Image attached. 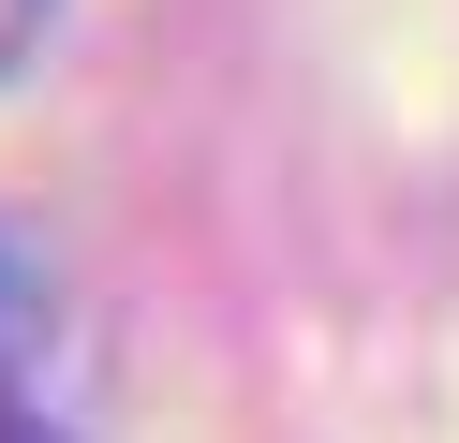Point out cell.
<instances>
[{
    "instance_id": "obj_1",
    "label": "cell",
    "mask_w": 459,
    "mask_h": 443,
    "mask_svg": "<svg viewBox=\"0 0 459 443\" xmlns=\"http://www.w3.org/2000/svg\"><path fill=\"white\" fill-rule=\"evenodd\" d=\"M30 15H45V0H0V59H15V45H30Z\"/></svg>"
},
{
    "instance_id": "obj_2",
    "label": "cell",
    "mask_w": 459,
    "mask_h": 443,
    "mask_svg": "<svg viewBox=\"0 0 459 443\" xmlns=\"http://www.w3.org/2000/svg\"><path fill=\"white\" fill-rule=\"evenodd\" d=\"M0 443H60V429H45V413H0Z\"/></svg>"
}]
</instances>
